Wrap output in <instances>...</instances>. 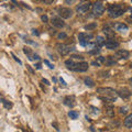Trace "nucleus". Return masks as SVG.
<instances>
[{"label": "nucleus", "instance_id": "obj_18", "mask_svg": "<svg viewBox=\"0 0 132 132\" xmlns=\"http://www.w3.org/2000/svg\"><path fill=\"white\" fill-rule=\"evenodd\" d=\"M97 28V23L96 22H93V23H90V24H86V26L84 27L85 30H94V29H96Z\"/></svg>", "mask_w": 132, "mask_h": 132}, {"label": "nucleus", "instance_id": "obj_20", "mask_svg": "<svg viewBox=\"0 0 132 132\" xmlns=\"http://www.w3.org/2000/svg\"><path fill=\"white\" fill-rule=\"evenodd\" d=\"M96 44H98L99 46H102V45H105V40H104V38H101V36H97Z\"/></svg>", "mask_w": 132, "mask_h": 132}, {"label": "nucleus", "instance_id": "obj_9", "mask_svg": "<svg viewBox=\"0 0 132 132\" xmlns=\"http://www.w3.org/2000/svg\"><path fill=\"white\" fill-rule=\"evenodd\" d=\"M105 46L107 48H109V50H114V48H117L119 46V43L117 42V41L112 40V39H109L105 42Z\"/></svg>", "mask_w": 132, "mask_h": 132}, {"label": "nucleus", "instance_id": "obj_38", "mask_svg": "<svg viewBox=\"0 0 132 132\" xmlns=\"http://www.w3.org/2000/svg\"><path fill=\"white\" fill-rule=\"evenodd\" d=\"M42 81L44 82V84H46V85H50V82H48V80H46V79H43Z\"/></svg>", "mask_w": 132, "mask_h": 132}, {"label": "nucleus", "instance_id": "obj_36", "mask_svg": "<svg viewBox=\"0 0 132 132\" xmlns=\"http://www.w3.org/2000/svg\"><path fill=\"white\" fill-rule=\"evenodd\" d=\"M32 31H33L32 33H33V34H34V35H39V32L36 31V30H32Z\"/></svg>", "mask_w": 132, "mask_h": 132}, {"label": "nucleus", "instance_id": "obj_1", "mask_svg": "<svg viewBox=\"0 0 132 132\" xmlns=\"http://www.w3.org/2000/svg\"><path fill=\"white\" fill-rule=\"evenodd\" d=\"M97 93L100 95V98L105 101H116L118 93L109 87H99L97 88Z\"/></svg>", "mask_w": 132, "mask_h": 132}, {"label": "nucleus", "instance_id": "obj_6", "mask_svg": "<svg viewBox=\"0 0 132 132\" xmlns=\"http://www.w3.org/2000/svg\"><path fill=\"white\" fill-rule=\"evenodd\" d=\"M92 38H93V34H88V33H79V35H78L80 45H82V46H86L88 44V41Z\"/></svg>", "mask_w": 132, "mask_h": 132}, {"label": "nucleus", "instance_id": "obj_11", "mask_svg": "<svg viewBox=\"0 0 132 132\" xmlns=\"http://www.w3.org/2000/svg\"><path fill=\"white\" fill-rule=\"evenodd\" d=\"M90 9V3L87 2V3H84V5H80L76 8V11L78 13H85V12H87L88 10Z\"/></svg>", "mask_w": 132, "mask_h": 132}, {"label": "nucleus", "instance_id": "obj_21", "mask_svg": "<svg viewBox=\"0 0 132 132\" xmlns=\"http://www.w3.org/2000/svg\"><path fill=\"white\" fill-rule=\"evenodd\" d=\"M113 59H114L113 56H108V59H107L105 62H106V63L108 64V65H112V64H114V63H116V61H114Z\"/></svg>", "mask_w": 132, "mask_h": 132}, {"label": "nucleus", "instance_id": "obj_12", "mask_svg": "<svg viewBox=\"0 0 132 132\" xmlns=\"http://www.w3.org/2000/svg\"><path fill=\"white\" fill-rule=\"evenodd\" d=\"M64 104H65L66 106L74 107V106L76 105V102H75V97H74V96H67V97H65Z\"/></svg>", "mask_w": 132, "mask_h": 132}, {"label": "nucleus", "instance_id": "obj_39", "mask_svg": "<svg viewBox=\"0 0 132 132\" xmlns=\"http://www.w3.org/2000/svg\"><path fill=\"white\" fill-rule=\"evenodd\" d=\"M35 67L38 68V69H41V65H40V64H36V65H35Z\"/></svg>", "mask_w": 132, "mask_h": 132}, {"label": "nucleus", "instance_id": "obj_7", "mask_svg": "<svg viewBox=\"0 0 132 132\" xmlns=\"http://www.w3.org/2000/svg\"><path fill=\"white\" fill-rule=\"evenodd\" d=\"M88 69V63H86V62H80V63H76L75 66H74V68L72 71H75V72H86Z\"/></svg>", "mask_w": 132, "mask_h": 132}, {"label": "nucleus", "instance_id": "obj_8", "mask_svg": "<svg viewBox=\"0 0 132 132\" xmlns=\"http://www.w3.org/2000/svg\"><path fill=\"white\" fill-rule=\"evenodd\" d=\"M51 23H52L53 27H55L57 29H62V28H64V26H65V23L63 22V20H62L61 18H52Z\"/></svg>", "mask_w": 132, "mask_h": 132}, {"label": "nucleus", "instance_id": "obj_5", "mask_svg": "<svg viewBox=\"0 0 132 132\" xmlns=\"http://www.w3.org/2000/svg\"><path fill=\"white\" fill-rule=\"evenodd\" d=\"M56 48H57V51H59L62 55H67L69 52L73 51L74 47H71V46H68V45H65V44H56Z\"/></svg>", "mask_w": 132, "mask_h": 132}, {"label": "nucleus", "instance_id": "obj_24", "mask_svg": "<svg viewBox=\"0 0 132 132\" xmlns=\"http://www.w3.org/2000/svg\"><path fill=\"white\" fill-rule=\"evenodd\" d=\"M88 53H89V54H92V55L93 54H98V53H99V48L96 47V48H94V50H90Z\"/></svg>", "mask_w": 132, "mask_h": 132}, {"label": "nucleus", "instance_id": "obj_3", "mask_svg": "<svg viewBox=\"0 0 132 132\" xmlns=\"http://www.w3.org/2000/svg\"><path fill=\"white\" fill-rule=\"evenodd\" d=\"M93 13L94 15H101L104 13V5L101 1H96L93 7Z\"/></svg>", "mask_w": 132, "mask_h": 132}, {"label": "nucleus", "instance_id": "obj_33", "mask_svg": "<svg viewBox=\"0 0 132 132\" xmlns=\"http://www.w3.org/2000/svg\"><path fill=\"white\" fill-rule=\"evenodd\" d=\"M60 81L62 82V85H63V86H66V82L64 81V79H63V78H62V77L60 78Z\"/></svg>", "mask_w": 132, "mask_h": 132}, {"label": "nucleus", "instance_id": "obj_4", "mask_svg": "<svg viewBox=\"0 0 132 132\" xmlns=\"http://www.w3.org/2000/svg\"><path fill=\"white\" fill-rule=\"evenodd\" d=\"M59 14L61 18L63 19H69L73 15V10L69 8H60L59 9Z\"/></svg>", "mask_w": 132, "mask_h": 132}, {"label": "nucleus", "instance_id": "obj_42", "mask_svg": "<svg viewBox=\"0 0 132 132\" xmlns=\"http://www.w3.org/2000/svg\"><path fill=\"white\" fill-rule=\"evenodd\" d=\"M130 81H131V82H132V78H130Z\"/></svg>", "mask_w": 132, "mask_h": 132}, {"label": "nucleus", "instance_id": "obj_22", "mask_svg": "<svg viewBox=\"0 0 132 132\" xmlns=\"http://www.w3.org/2000/svg\"><path fill=\"white\" fill-rule=\"evenodd\" d=\"M68 116H69L71 119H77L78 118V112H76V111H69Z\"/></svg>", "mask_w": 132, "mask_h": 132}, {"label": "nucleus", "instance_id": "obj_41", "mask_svg": "<svg viewBox=\"0 0 132 132\" xmlns=\"http://www.w3.org/2000/svg\"><path fill=\"white\" fill-rule=\"evenodd\" d=\"M130 67L132 68V62H131V63H130Z\"/></svg>", "mask_w": 132, "mask_h": 132}, {"label": "nucleus", "instance_id": "obj_2", "mask_svg": "<svg viewBox=\"0 0 132 132\" xmlns=\"http://www.w3.org/2000/svg\"><path fill=\"white\" fill-rule=\"evenodd\" d=\"M127 10V8L122 5H111L108 8V15L110 18H119L120 15L125 13V11Z\"/></svg>", "mask_w": 132, "mask_h": 132}, {"label": "nucleus", "instance_id": "obj_28", "mask_svg": "<svg viewBox=\"0 0 132 132\" xmlns=\"http://www.w3.org/2000/svg\"><path fill=\"white\" fill-rule=\"evenodd\" d=\"M32 60H36V61H39L40 60V56L38 55V54H34V53H33V54H32Z\"/></svg>", "mask_w": 132, "mask_h": 132}, {"label": "nucleus", "instance_id": "obj_35", "mask_svg": "<svg viewBox=\"0 0 132 132\" xmlns=\"http://www.w3.org/2000/svg\"><path fill=\"white\" fill-rule=\"evenodd\" d=\"M75 0H65V2L67 3V5H69V3H72V2H74Z\"/></svg>", "mask_w": 132, "mask_h": 132}, {"label": "nucleus", "instance_id": "obj_30", "mask_svg": "<svg viewBox=\"0 0 132 132\" xmlns=\"http://www.w3.org/2000/svg\"><path fill=\"white\" fill-rule=\"evenodd\" d=\"M127 108H120V111H119V112H120V113H123V114H126L127 113Z\"/></svg>", "mask_w": 132, "mask_h": 132}, {"label": "nucleus", "instance_id": "obj_31", "mask_svg": "<svg viewBox=\"0 0 132 132\" xmlns=\"http://www.w3.org/2000/svg\"><path fill=\"white\" fill-rule=\"evenodd\" d=\"M11 55H12V57H13V59H14V60H15L16 62H18V63H19V64H21V61H20V60L18 59V57H16V56H15V55L13 54V53H12V54H11Z\"/></svg>", "mask_w": 132, "mask_h": 132}, {"label": "nucleus", "instance_id": "obj_29", "mask_svg": "<svg viewBox=\"0 0 132 132\" xmlns=\"http://www.w3.org/2000/svg\"><path fill=\"white\" fill-rule=\"evenodd\" d=\"M44 63H45V64H46V65H47V66H48V67H50V68H51V69H52V68H54V66H53V65H52L51 63H50V62H48V61H46V60H45V61H44Z\"/></svg>", "mask_w": 132, "mask_h": 132}, {"label": "nucleus", "instance_id": "obj_19", "mask_svg": "<svg viewBox=\"0 0 132 132\" xmlns=\"http://www.w3.org/2000/svg\"><path fill=\"white\" fill-rule=\"evenodd\" d=\"M65 64L67 65V68H69V69H73V68H74V66H75V64H76V63H74V61H72V60H68V61H66V62H65Z\"/></svg>", "mask_w": 132, "mask_h": 132}, {"label": "nucleus", "instance_id": "obj_16", "mask_svg": "<svg viewBox=\"0 0 132 132\" xmlns=\"http://www.w3.org/2000/svg\"><path fill=\"white\" fill-rule=\"evenodd\" d=\"M84 82H85L86 86H88V87H94V85H95V81L90 77H85Z\"/></svg>", "mask_w": 132, "mask_h": 132}, {"label": "nucleus", "instance_id": "obj_34", "mask_svg": "<svg viewBox=\"0 0 132 132\" xmlns=\"http://www.w3.org/2000/svg\"><path fill=\"white\" fill-rule=\"evenodd\" d=\"M98 61H99V62H105L106 60H105L102 56H99V57H98Z\"/></svg>", "mask_w": 132, "mask_h": 132}, {"label": "nucleus", "instance_id": "obj_43", "mask_svg": "<svg viewBox=\"0 0 132 132\" xmlns=\"http://www.w3.org/2000/svg\"><path fill=\"white\" fill-rule=\"evenodd\" d=\"M131 16H132V9H131Z\"/></svg>", "mask_w": 132, "mask_h": 132}, {"label": "nucleus", "instance_id": "obj_40", "mask_svg": "<svg viewBox=\"0 0 132 132\" xmlns=\"http://www.w3.org/2000/svg\"><path fill=\"white\" fill-rule=\"evenodd\" d=\"M33 1H36V2H39V1H41V0H33Z\"/></svg>", "mask_w": 132, "mask_h": 132}, {"label": "nucleus", "instance_id": "obj_25", "mask_svg": "<svg viewBox=\"0 0 132 132\" xmlns=\"http://www.w3.org/2000/svg\"><path fill=\"white\" fill-rule=\"evenodd\" d=\"M57 38H59L60 40H62V39H66L67 35H66V33H60V34L57 35Z\"/></svg>", "mask_w": 132, "mask_h": 132}, {"label": "nucleus", "instance_id": "obj_13", "mask_svg": "<svg viewBox=\"0 0 132 132\" xmlns=\"http://www.w3.org/2000/svg\"><path fill=\"white\" fill-rule=\"evenodd\" d=\"M118 93V95L120 97H122V98H129L130 96H131V92L128 88H121L119 92H117Z\"/></svg>", "mask_w": 132, "mask_h": 132}, {"label": "nucleus", "instance_id": "obj_45", "mask_svg": "<svg viewBox=\"0 0 132 132\" xmlns=\"http://www.w3.org/2000/svg\"><path fill=\"white\" fill-rule=\"evenodd\" d=\"M131 1H132V0H131Z\"/></svg>", "mask_w": 132, "mask_h": 132}, {"label": "nucleus", "instance_id": "obj_23", "mask_svg": "<svg viewBox=\"0 0 132 132\" xmlns=\"http://www.w3.org/2000/svg\"><path fill=\"white\" fill-rule=\"evenodd\" d=\"M1 101H2L3 106H5V108H7V109H10V108H12V104H11V102L7 101V100H5V99H2Z\"/></svg>", "mask_w": 132, "mask_h": 132}, {"label": "nucleus", "instance_id": "obj_37", "mask_svg": "<svg viewBox=\"0 0 132 132\" xmlns=\"http://www.w3.org/2000/svg\"><path fill=\"white\" fill-rule=\"evenodd\" d=\"M92 65H94V66H99V63H98V62H93Z\"/></svg>", "mask_w": 132, "mask_h": 132}, {"label": "nucleus", "instance_id": "obj_44", "mask_svg": "<svg viewBox=\"0 0 132 132\" xmlns=\"http://www.w3.org/2000/svg\"><path fill=\"white\" fill-rule=\"evenodd\" d=\"M82 1H86V0H82Z\"/></svg>", "mask_w": 132, "mask_h": 132}, {"label": "nucleus", "instance_id": "obj_26", "mask_svg": "<svg viewBox=\"0 0 132 132\" xmlns=\"http://www.w3.org/2000/svg\"><path fill=\"white\" fill-rule=\"evenodd\" d=\"M53 1L54 0H41V2H43L44 5H51V3H53Z\"/></svg>", "mask_w": 132, "mask_h": 132}, {"label": "nucleus", "instance_id": "obj_10", "mask_svg": "<svg viewBox=\"0 0 132 132\" xmlns=\"http://www.w3.org/2000/svg\"><path fill=\"white\" fill-rule=\"evenodd\" d=\"M130 53L126 51V50H119V51L116 52V57L117 59H123V60H127L129 57Z\"/></svg>", "mask_w": 132, "mask_h": 132}, {"label": "nucleus", "instance_id": "obj_27", "mask_svg": "<svg viewBox=\"0 0 132 132\" xmlns=\"http://www.w3.org/2000/svg\"><path fill=\"white\" fill-rule=\"evenodd\" d=\"M72 57H73V59H75V60H81V61L84 60V57H82L81 55H73Z\"/></svg>", "mask_w": 132, "mask_h": 132}, {"label": "nucleus", "instance_id": "obj_14", "mask_svg": "<svg viewBox=\"0 0 132 132\" xmlns=\"http://www.w3.org/2000/svg\"><path fill=\"white\" fill-rule=\"evenodd\" d=\"M123 125H125V127L129 128V129H132V113L129 114L125 119V121H123Z\"/></svg>", "mask_w": 132, "mask_h": 132}, {"label": "nucleus", "instance_id": "obj_15", "mask_svg": "<svg viewBox=\"0 0 132 132\" xmlns=\"http://www.w3.org/2000/svg\"><path fill=\"white\" fill-rule=\"evenodd\" d=\"M117 31L126 32V31H128V26L125 23H119V24H117Z\"/></svg>", "mask_w": 132, "mask_h": 132}, {"label": "nucleus", "instance_id": "obj_32", "mask_svg": "<svg viewBox=\"0 0 132 132\" xmlns=\"http://www.w3.org/2000/svg\"><path fill=\"white\" fill-rule=\"evenodd\" d=\"M41 19H42V21H43V22H47V20H48L46 15H42V16H41Z\"/></svg>", "mask_w": 132, "mask_h": 132}, {"label": "nucleus", "instance_id": "obj_17", "mask_svg": "<svg viewBox=\"0 0 132 132\" xmlns=\"http://www.w3.org/2000/svg\"><path fill=\"white\" fill-rule=\"evenodd\" d=\"M104 33H105L106 35H108V36H112L114 34V32H113L112 29H110L108 27H105L104 28Z\"/></svg>", "mask_w": 132, "mask_h": 132}]
</instances>
